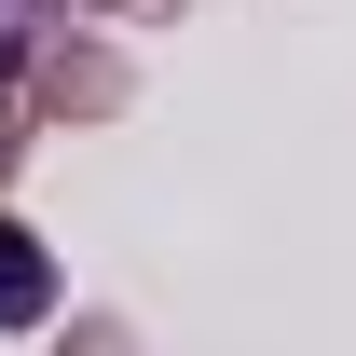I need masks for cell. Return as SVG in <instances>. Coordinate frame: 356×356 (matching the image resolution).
I'll use <instances>...</instances> for the list:
<instances>
[{"instance_id":"6da1fadb","label":"cell","mask_w":356,"mask_h":356,"mask_svg":"<svg viewBox=\"0 0 356 356\" xmlns=\"http://www.w3.org/2000/svg\"><path fill=\"white\" fill-rule=\"evenodd\" d=\"M42 302H55V274H42V247H28V233L0 220V329H28Z\"/></svg>"},{"instance_id":"7a4b0ae2","label":"cell","mask_w":356,"mask_h":356,"mask_svg":"<svg viewBox=\"0 0 356 356\" xmlns=\"http://www.w3.org/2000/svg\"><path fill=\"white\" fill-rule=\"evenodd\" d=\"M42 28H55V0H0V83L42 55Z\"/></svg>"}]
</instances>
